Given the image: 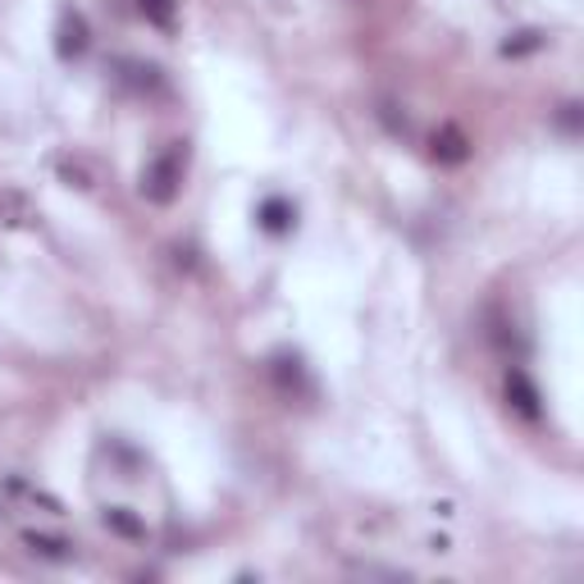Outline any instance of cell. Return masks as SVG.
I'll use <instances>...</instances> for the list:
<instances>
[{
    "label": "cell",
    "mask_w": 584,
    "mask_h": 584,
    "mask_svg": "<svg viewBox=\"0 0 584 584\" xmlns=\"http://www.w3.org/2000/svg\"><path fill=\"white\" fill-rule=\"evenodd\" d=\"M178 183H183V146H169L165 156H156L142 174V197L156 201V206H169L178 197Z\"/></svg>",
    "instance_id": "6da1fadb"
},
{
    "label": "cell",
    "mask_w": 584,
    "mask_h": 584,
    "mask_svg": "<svg viewBox=\"0 0 584 584\" xmlns=\"http://www.w3.org/2000/svg\"><path fill=\"white\" fill-rule=\"evenodd\" d=\"M507 403L526 420H539V388L526 371H507Z\"/></svg>",
    "instance_id": "7a4b0ae2"
},
{
    "label": "cell",
    "mask_w": 584,
    "mask_h": 584,
    "mask_svg": "<svg viewBox=\"0 0 584 584\" xmlns=\"http://www.w3.org/2000/svg\"><path fill=\"white\" fill-rule=\"evenodd\" d=\"M429 151H434V161L439 165H461V161H466L471 156V142H466V133H461V129H439L434 133V142H429Z\"/></svg>",
    "instance_id": "3957f363"
},
{
    "label": "cell",
    "mask_w": 584,
    "mask_h": 584,
    "mask_svg": "<svg viewBox=\"0 0 584 584\" xmlns=\"http://www.w3.org/2000/svg\"><path fill=\"white\" fill-rule=\"evenodd\" d=\"M55 51L65 55V59H78L82 51H87V23H82V14H65L59 19V42H55Z\"/></svg>",
    "instance_id": "277c9868"
},
{
    "label": "cell",
    "mask_w": 584,
    "mask_h": 584,
    "mask_svg": "<svg viewBox=\"0 0 584 584\" xmlns=\"http://www.w3.org/2000/svg\"><path fill=\"white\" fill-rule=\"evenodd\" d=\"M293 220H297V214H293V206H288L284 197H269V201L261 206V229H265V233H288Z\"/></svg>",
    "instance_id": "5b68a950"
},
{
    "label": "cell",
    "mask_w": 584,
    "mask_h": 584,
    "mask_svg": "<svg viewBox=\"0 0 584 584\" xmlns=\"http://www.w3.org/2000/svg\"><path fill=\"white\" fill-rule=\"evenodd\" d=\"M23 543L33 548V552H42V558H51V562H69L74 558V543H65V539H51V535H23Z\"/></svg>",
    "instance_id": "8992f818"
},
{
    "label": "cell",
    "mask_w": 584,
    "mask_h": 584,
    "mask_svg": "<svg viewBox=\"0 0 584 584\" xmlns=\"http://www.w3.org/2000/svg\"><path fill=\"white\" fill-rule=\"evenodd\" d=\"M137 10L146 14V23H156V27H174V0H137Z\"/></svg>",
    "instance_id": "52a82bcc"
},
{
    "label": "cell",
    "mask_w": 584,
    "mask_h": 584,
    "mask_svg": "<svg viewBox=\"0 0 584 584\" xmlns=\"http://www.w3.org/2000/svg\"><path fill=\"white\" fill-rule=\"evenodd\" d=\"M106 526H110V530H119V535H129V539H137V535H142L137 520H133L129 511H119V507H114V511H106Z\"/></svg>",
    "instance_id": "ba28073f"
},
{
    "label": "cell",
    "mask_w": 584,
    "mask_h": 584,
    "mask_svg": "<svg viewBox=\"0 0 584 584\" xmlns=\"http://www.w3.org/2000/svg\"><path fill=\"white\" fill-rule=\"evenodd\" d=\"M535 46H539V33H516V42H507L503 51L507 55H520V51H535Z\"/></svg>",
    "instance_id": "9c48e42d"
}]
</instances>
